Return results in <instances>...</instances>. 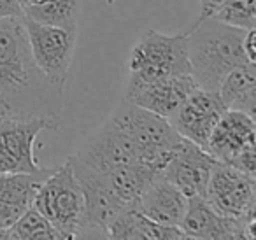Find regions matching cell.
Wrapping results in <instances>:
<instances>
[{"label":"cell","instance_id":"29","mask_svg":"<svg viewBox=\"0 0 256 240\" xmlns=\"http://www.w3.org/2000/svg\"><path fill=\"white\" fill-rule=\"evenodd\" d=\"M0 238H8V230L0 228Z\"/></svg>","mask_w":256,"mask_h":240},{"label":"cell","instance_id":"16","mask_svg":"<svg viewBox=\"0 0 256 240\" xmlns=\"http://www.w3.org/2000/svg\"><path fill=\"white\" fill-rule=\"evenodd\" d=\"M136 207L158 224L179 228V222L188 207V198L170 180L165 179L164 174H160L142 191Z\"/></svg>","mask_w":256,"mask_h":240},{"label":"cell","instance_id":"11","mask_svg":"<svg viewBox=\"0 0 256 240\" xmlns=\"http://www.w3.org/2000/svg\"><path fill=\"white\" fill-rule=\"evenodd\" d=\"M195 79L188 76H170V78L144 81L128 74L123 90V98L137 107L154 112L162 118H170L179 109L186 96L196 90Z\"/></svg>","mask_w":256,"mask_h":240},{"label":"cell","instance_id":"14","mask_svg":"<svg viewBox=\"0 0 256 240\" xmlns=\"http://www.w3.org/2000/svg\"><path fill=\"white\" fill-rule=\"evenodd\" d=\"M72 154L90 168L102 174L116 166L140 163L136 146L107 120L95 132H92Z\"/></svg>","mask_w":256,"mask_h":240},{"label":"cell","instance_id":"20","mask_svg":"<svg viewBox=\"0 0 256 240\" xmlns=\"http://www.w3.org/2000/svg\"><path fill=\"white\" fill-rule=\"evenodd\" d=\"M54 168L56 166H46L40 172L34 174H0V202L18 205V207L23 208L32 207L39 186Z\"/></svg>","mask_w":256,"mask_h":240},{"label":"cell","instance_id":"21","mask_svg":"<svg viewBox=\"0 0 256 240\" xmlns=\"http://www.w3.org/2000/svg\"><path fill=\"white\" fill-rule=\"evenodd\" d=\"M79 12V0H42L23 9V16L32 22L67 30H78Z\"/></svg>","mask_w":256,"mask_h":240},{"label":"cell","instance_id":"3","mask_svg":"<svg viewBox=\"0 0 256 240\" xmlns=\"http://www.w3.org/2000/svg\"><path fill=\"white\" fill-rule=\"evenodd\" d=\"M107 121L136 146L142 165H150L160 172H164L176 146L181 140L167 118L150 112L126 100L118 104Z\"/></svg>","mask_w":256,"mask_h":240},{"label":"cell","instance_id":"26","mask_svg":"<svg viewBox=\"0 0 256 240\" xmlns=\"http://www.w3.org/2000/svg\"><path fill=\"white\" fill-rule=\"evenodd\" d=\"M242 46H244V53L248 56V60L256 64V28H251L246 32Z\"/></svg>","mask_w":256,"mask_h":240},{"label":"cell","instance_id":"27","mask_svg":"<svg viewBox=\"0 0 256 240\" xmlns=\"http://www.w3.org/2000/svg\"><path fill=\"white\" fill-rule=\"evenodd\" d=\"M226 0H200V20L212 18V14Z\"/></svg>","mask_w":256,"mask_h":240},{"label":"cell","instance_id":"8","mask_svg":"<svg viewBox=\"0 0 256 240\" xmlns=\"http://www.w3.org/2000/svg\"><path fill=\"white\" fill-rule=\"evenodd\" d=\"M34 62L51 82L65 86L74 60L78 30L50 26L22 16Z\"/></svg>","mask_w":256,"mask_h":240},{"label":"cell","instance_id":"25","mask_svg":"<svg viewBox=\"0 0 256 240\" xmlns=\"http://www.w3.org/2000/svg\"><path fill=\"white\" fill-rule=\"evenodd\" d=\"M23 8L18 0H0V20L4 18H22Z\"/></svg>","mask_w":256,"mask_h":240},{"label":"cell","instance_id":"1","mask_svg":"<svg viewBox=\"0 0 256 240\" xmlns=\"http://www.w3.org/2000/svg\"><path fill=\"white\" fill-rule=\"evenodd\" d=\"M64 86L51 82L34 62L22 18L0 20V120L60 121Z\"/></svg>","mask_w":256,"mask_h":240},{"label":"cell","instance_id":"28","mask_svg":"<svg viewBox=\"0 0 256 240\" xmlns=\"http://www.w3.org/2000/svg\"><path fill=\"white\" fill-rule=\"evenodd\" d=\"M18 2H20V6H22L23 9H25L26 6H30V4H32V0H18Z\"/></svg>","mask_w":256,"mask_h":240},{"label":"cell","instance_id":"18","mask_svg":"<svg viewBox=\"0 0 256 240\" xmlns=\"http://www.w3.org/2000/svg\"><path fill=\"white\" fill-rule=\"evenodd\" d=\"M226 110H240L249 116L256 112V64L237 67L221 81L218 88Z\"/></svg>","mask_w":256,"mask_h":240},{"label":"cell","instance_id":"23","mask_svg":"<svg viewBox=\"0 0 256 240\" xmlns=\"http://www.w3.org/2000/svg\"><path fill=\"white\" fill-rule=\"evenodd\" d=\"M212 20L246 30L256 28L254 0H226L212 14Z\"/></svg>","mask_w":256,"mask_h":240},{"label":"cell","instance_id":"6","mask_svg":"<svg viewBox=\"0 0 256 240\" xmlns=\"http://www.w3.org/2000/svg\"><path fill=\"white\" fill-rule=\"evenodd\" d=\"M256 121L240 110H224L214 126L206 151L216 162L235 166L256 177Z\"/></svg>","mask_w":256,"mask_h":240},{"label":"cell","instance_id":"17","mask_svg":"<svg viewBox=\"0 0 256 240\" xmlns=\"http://www.w3.org/2000/svg\"><path fill=\"white\" fill-rule=\"evenodd\" d=\"M107 238L120 240H182L184 233L178 226H164L144 216L136 205H128L110 222Z\"/></svg>","mask_w":256,"mask_h":240},{"label":"cell","instance_id":"5","mask_svg":"<svg viewBox=\"0 0 256 240\" xmlns=\"http://www.w3.org/2000/svg\"><path fill=\"white\" fill-rule=\"evenodd\" d=\"M128 74L144 81L192 74L188 60V30L174 36L144 30L128 54Z\"/></svg>","mask_w":256,"mask_h":240},{"label":"cell","instance_id":"12","mask_svg":"<svg viewBox=\"0 0 256 240\" xmlns=\"http://www.w3.org/2000/svg\"><path fill=\"white\" fill-rule=\"evenodd\" d=\"M256 218L234 219L216 212L204 196L188 198V207L179 222L186 238L204 240H252L256 236Z\"/></svg>","mask_w":256,"mask_h":240},{"label":"cell","instance_id":"19","mask_svg":"<svg viewBox=\"0 0 256 240\" xmlns=\"http://www.w3.org/2000/svg\"><path fill=\"white\" fill-rule=\"evenodd\" d=\"M160 174V170L153 168L150 165L134 163V165L116 166V168L106 172L104 176L109 180L112 191L124 205H136L142 191Z\"/></svg>","mask_w":256,"mask_h":240},{"label":"cell","instance_id":"15","mask_svg":"<svg viewBox=\"0 0 256 240\" xmlns=\"http://www.w3.org/2000/svg\"><path fill=\"white\" fill-rule=\"evenodd\" d=\"M216 160L200 146L181 137L172 158L164 168V177L170 180L186 198L206 196L207 182Z\"/></svg>","mask_w":256,"mask_h":240},{"label":"cell","instance_id":"10","mask_svg":"<svg viewBox=\"0 0 256 240\" xmlns=\"http://www.w3.org/2000/svg\"><path fill=\"white\" fill-rule=\"evenodd\" d=\"M256 177L235 166L216 162L206 190V200L221 216L234 219L256 218Z\"/></svg>","mask_w":256,"mask_h":240},{"label":"cell","instance_id":"4","mask_svg":"<svg viewBox=\"0 0 256 240\" xmlns=\"http://www.w3.org/2000/svg\"><path fill=\"white\" fill-rule=\"evenodd\" d=\"M32 207L62 232L65 240L81 238L84 228V198L68 160L42 180Z\"/></svg>","mask_w":256,"mask_h":240},{"label":"cell","instance_id":"13","mask_svg":"<svg viewBox=\"0 0 256 240\" xmlns=\"http://www.w3.org/2000/svg\"><path fill=\"white\" fill-rule=\"evenodd\" d=\"M224 110L226 107L221 102L218 92L196 88L168 118V123L179 137L206 149L207 140Z\"/></svg>","mask_w":256,"mask_h":240},{"label":"cell","instance_id":"24","mask_svg":"<svg viewBox=\"0 0 256 240\" xmlns=\"http://www.w3.org/2000/svg\"><path fill=\"white\" fill-rule=\"evenodd\" d=\"M26 208L18 207V205L6 204V202H0V228L9 230L25 212Z\"/></svg>","mask_w":256,"mask_h":240},{"label":"cell","instance_id":"22","mask_svg":"<svg viewBox=\"0 0 256 240\" xmlns=\"http://www.w3.org/2000/svg\"><path fill=\"white\" fill-rule=\"evenodd\" d=\"M8 238L18 240H65L62 232H58L37 208L28 207L22 218L8 230Z\"/></svg>","mask_w":256,"mask_h":240},{"label":"cell","instance_id":"2","mask_svg":"<svg viewBox=\"0 0 256 240\" xmlns=\"http://www.w3.org/2000/svg\"><path fill=\"white\" fill-rule=\"evenodd\" d=\"M246 28L212 18L198 20L188 30V60L196 86L218 92L221 81L234 68L252 64L244 53Z\"/></svg>","mask_w":256,"mask_h":240},{"label":"cell","instance_id":"9","mask_svg":"<svg viewBox=\"0 0 256 240\" xmlns=\"http://www.w3.org/2000/svg\"><path fill=\"white\" fill-rule=\"evenodd\" d=\"M68 163L74 170L84 198V228L81 236L95 235L107 238L110 222L128 205L118 198L102 172L90 168L74 154L68 156Z\"/></svg>","mask_w":256,"mask_h":240},{"label":"cell","instance_id":"7","mask_svg":"<svg viewBox=\"0 0 256 240\" xmlns=\"http://www.w3.org/2000/svg\"><path fill=\"white\" fill-rule=\"evenodd\" d=\"M60 121L51 118L30 120H0V174L40 172L37 163L36 142L46 130H58Z\"/></svg>","mask_w":256,"mask_h":240}]
</instances>
